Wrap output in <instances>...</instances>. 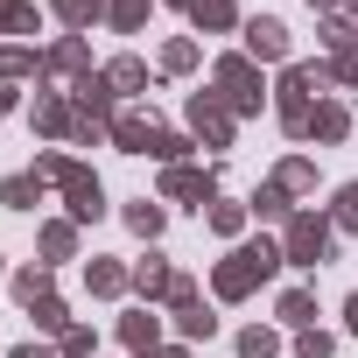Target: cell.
I'll return each instance as SVG.
<instances>
[{"instance_id": "obj_30", "label": "cell", "mask_w": 358, "mask_h": 358, "mask_svg": "<svg viewBox=\"0 0 358 358\" xmlns=\"http://www.w3.org/2000/svg\"><path fill=\"white\" fill-rule=\"evenodd\" d=\"M162 64H169V71H190V64H197V43H169Z\"/></svg>"}, {"instance_id": "obj_24", "label": "cell", "mask_w": 358, "mask_h": 358, "mask_svg": "<svg viewBox=\"0 0 358 358\" xmlns=\"http://www.w3.org/2000/svg\"><path fill=\"white\" fill-rule=\"evenodd\" d=\"M78 64H85V43H78V36H71V43H57V50H50V71H78Z\"/></svg>"}, {"instance_id": "obj_37", "label": "cell", "mask_w": 358, "mask_h": 358, "mask_svg": "<svg viewBox=\"0 0 358 358\" xmlns=\"http://www.w3.org/2000/svg\"><path fill=\"white\" fill-rule=\"evenodd\" d=\"M15 358H50V351H43V344H22V351H15Z\"/></svg>"}, {"instance_id": "obj_36", "label": "cell", "mask_w": 358, "mask_h": 358, "mask_svg": "<svg viewBox=\"0 0 358 358\" xmlns=\"http://www.w3.org/2000/svg\"><path fill=\"white\" fill-rule=\"evenodd\" d=\"M344 323H351V330H358V295H351V302H344Z\"/></svg>"}, {"instance_id": "obj_18", "label": "cell", "mask_w": 358, "mask_h": 358, "mask_svg": "<svg viewBox=\"0 0 358 358\" xmlns=\"http://www.w3.org/2000/svg\"><path fill=\"white\" fill-rule=\"evenodd\" d=\"M15 295H22L29 309H36V302H50V274H43V267H29V274H15Z\"/></svg>"}, {"instance_id": "obj_22", "label": "cell", "mask_w": 358, "mask_h": 358, "mask_svg": "<svg viewBox=\"0 0 358 358\" xmlns=\"http://www.w3.org/2000/svg\"><path fill=\"white\" fill-rule=\"evenodd\" d=\"M274 351H281V344H274V330H260V323L239 337V358H274Z\"/></svg>"}, {"instance_id": "obj_26", "label": "cell", "mask_w": 358, "mask_h": 358, "mask_svg": "<svg viewBox=\"0 0 358 358\" xmlns=\"http://www.w3.org/2000/svg\"><path fill=\"white\" fill-rule=\"evenodd\" d=\"M43 246H50V260H71V246H78V232H71V225H50V232H43Z\"/></svg>"}, {"instance_id": "obj_1", "label": "cell", "mask_w": 358, "mask_h": 358, "mask_svg": "<svg viewBox=\"0 0 358 358\" xmlns=\"http://www.w3.org/2000/svg\"><path fill=\"white\" fill-rule=\"evenodd\" d=\"M281 260H288V253H281L274 239H253V246H239V253H232V260L218 267V295H225V302H239V295H246L253 281H267V274H274Z\"/></svg>"}, {"instance_id": "obj_34", "label": "cell", "mask_w": 358, "mask_h": 358, "mask_svg": "<svg viewBox=\"0 0 358 358\" xmlns=\"http://www.w3.org/2000/svg\"><path fill=\"white\" fill-rule=\"evenodd\" d=\"M29 64H36V57H29V50H0V71H8V78H22V71H29Z\"/></svg>"}, {"instance_id": "obj_28", "label": "cell", "mask_w": 358, "mask_h": 358, "mask_svg": "<svg viewBox=\"0 0 358 358\" xmlns=\"http://www.w3.org/2000/svg\"><path fill=\"white\" fill-rule=\"evenodd\" d=\"M337 225H344V232H358V183H344V190H337Z\"/></svg>"}, {"instance_id": "obj_23", "label": "cell", "mask_w": 358, "mask_h": 358, "mask_svg": "<svg viewBox=\"0 0 358 358\" xmlns=\"http://www.w3.org/2000/svg\"><path fill=\"white\" fill-rule=\"evenodd\" d=\"M99 8H106V0H57V15H64L71 29H85V22H92Z\"/></svg>"}, {"instance_id": "obj_11", "label": "cell", "mask_w": 358, "mask_h": 358, "mask_svg": "<svg viewBox=\"0 0 358 358\" xmlns=\"http://www.w3.org/2000/svg\"><path fill=\"white\" fill-rule=\"evenodd\" d=\"M162 190H169V197H211V176H197V169H169Z\"/></svg>"}, {"instance_id": "obj_32", "label": "cell", "mask_w": 358, "mask_h": 358, "mask_svg": "<svg viewBox=\"0 0 358 358\" xmlns=\"http://www.w3.org/2000/svg\"><path fill=\"white\" fill-rule=\"evenodd\" d=\"M295 351H302V358H330V337H323V330H302Z\"/></svg>"}, {"instance_id": "obj_25", "label": "cell", "mask_w": 358, "mask_h": 358, "mask_svg": "<svg viewBox=\"0 0 358 358\" xmlns=\"http://www.w3.org/2000/svg\"><path fill=\"white\" fill-rule=\"evenodd\" d=\"M253 211H260V218H281V211H288V190H281V183H267V190L253 197Z\"/></svg>"}, {"instance_id": "obj_6", "label": "cell", "mask_w": 358, "mask_h": 358, "mask_svg": "<svg viewBox=\"0 0 358 358\" xmlns=\"http://www.w3.org/2000/svg\"><path fill=\"white\" fill-rule=\"evenodd\" d=\"M190 127H197L211 148H225V141H232V113H225L211 92H197V99H190Z\"/></svg>"}, {"instance_id": "obj_35", "label": "cell", "mask_w": 358, "mask_h": 358, "mask_svg": "<svg viewBox=\"0 0 358 358\" xmlns=\"http://www.w3.org/2000/svg\"><path fill=\"white\" fill-rule=\"evenodd\" d=\"M337 78H344V85H358V50H337Z\"/></svg>"}, {"instance_id": "obj_8", "label": "cell", "mask_w": 358, "mask_h": 358, "mask_svg": "<svg viewBox=\"0 0 358 358\" xmlns=\"http://www.w3.org/2000/svg\"><path fill=\"white\" fill-rule=\"evenodd\" d=\"M113 141H120L127 155H155V141H162V127H155V120H141V113H127V120L113 127Z\"/></svg>"}, {"instance_id": "obj_33", "label": "cell", "mask_w": 358, "mask_h": 358, "mask_svg": "<svg viewBox=\"0 0 358 358\" xmlns=\"http://www.w3.org/2000/svg\"><path fill=\"white\" fill-rule=\"evenodd\" d=\"M36 323H43V330H64V302H57V295H50V302H36Z\"/></svg>"}, {"instance_id": "obj_27", "label": "cell", "mask_w": 358, "mask_h": 358, "mask_svg": "<svg viewBox=\"0 0 358 358\" xmlns=\"http://www.w3.org/2000/svg\"><path fill=\"white\" fill-rule=\"evenodd\" d=\"M309 316H316V302H309L302 288H295V295H281V323H309Z\"/></svg>"}, {"instance_id": "obj_12", "label": "cell", "mask_w": 358, "mask_h": 358, "mask_svg": "<svg viewBox=\"0 0 358 358\" xmlns=\"http://www.w3.org/2000/svg\"><path fill=\"white\" fill-rule=\"evenodd\" d=\"M302 134H316V141H344V106H316Z\"/></svg>"}, {"instance_id": "obj_10", "label": "cell", "mask_w": 358, "mask_h": 358, "mask_svg": "<svg viewBox=\"0 0 358 358\" xmlns=\"http://www.w3.org/2000/svg\"><path fill=\"white\" fill-rule=\"evenodd\" d=\"M134 288H141V295H176V274H169L162 260H141V267H134Z\"/></svg>"}, {"instance_id": "obj_21", "label": "cell", "mask_w": 358, "mask_h": 358, "mask_svg": "<svg viewBox=\"0 0 358 358\" xmlns=\"http://www.w3.org/2000/svg\"><path fill=\"white\" fill-rule=\"evenodd\" d=\"M120 288H127V274L113 260H92V295H120Z\"/></svg>"}, {"instance_id": "obj_7", "label": "cell", "mask_w": 358, "mask_h": 358, "mask_svg": "<svg viewBox=\"0 0 358 358\" xmlns=\"http://www.w3.org/2000/svg\"><path fill=\"white\" fill-rule=\"evenodd\" d=\"M246 50L267 57V64H281V57H288V29H281V22H246Z\"/></svg>"}, {"instance_id": "obj_19", "label": "cell", "mask_w": 358, "mask_h": 358, "mask_svg": "<svg viewBox=\"0 0 358 358\" xmlns=\"http://www.w3.org/2000/svg\"><path fill=\"white\" fill-rule=\"evenodd\" d=\"M120 337H127V351H155V316H127Z\"/></svg>"}, {"instance_id": "obj_5", "label": "cell", "mask_w": 358, "mask_h": 358, "mask_svg": "<svg viewBox=\"0 0 358 358\" xmlns=\"http://www.w3.org/2000/svg\"><path fill=\"white\" fill-rule=\"evenodd\" d=\"M169 302H176V330H183V337H211V330H218V316L197 302V288H190V281H176V295H169Z\"/></svg>"}, {"instance_id": "obj_29", "label": "cell", "mask_w": 358, "mask_h": 358, "mask_svg": "<svg viewBox=\"0 0 358 358\" xmlns=\"http://www.w3.org/2000/svg\"><path fill=\"white\" fill-rule=\"evenodd\" d=\"M141 15H148V0H113V29H141Z\"/></svg>"}, {"instance_id": "obj_9", "label": "cell", "mask_w": 358, "mask_h": 358, "mask_svg": "<svg viewBox=\"0 0 358 358\" xmlns=\"http://www.w3.org/2000/svg\"><path fill=\"white\" fill-rule=\"evenodd\" d=\"M64 190H71V218H99V211H106V197H99V183H92V176H85V169L71 176V183H64Z\"/></svg>"}, {"instance_id": "obj_17", "label": "cell", "mask_w": 358, "mask_h": 358, "mask_svg": "<svg viewBox=\"0 0 358 358\" xmlns=\"http://www.w3.org/2000/svg\"><path fill=\"white\" fill-rule=\"evenodd\" d=\"M36 127H43V134H64V127H78V120L64 113V99H36Z\"/></svg>"}, {"instance_id": "obj_4", "label": "cell", "mask_w": 358, "mask_h": 358, "mask_svg": "<svg viewBox=\"0 0 358 358\" xmlns=\"http://www.w3.org/2000/svg\"><path fill=\"white\" fill-rule=\"evenodd\" d=\"M218 92H225L232 113H260V71H253L246 57H225V64H218Z\"/></svg>"}, {"instance_id": "obj_2", "label": "cell", "mask_w": 358, "mask_h": 358, "mask_svg": "<svg viewBox=\"0 0 358 358\" xmlns=\"http://www.w3.org/2000/svg\"><path fill=\"white\" fill-rule=\"evenodd\" d=\"M323 85H330V71H316V64H295V71L281 78V127H288V134L309 127V92H323Z\"/></svg>"}, {"instance_id": "obj_31", "label": "cell", "mask_w": 358, "mask_h": 358, "mask_svg": "<svg viewBox=\"0 0 358 358\" xmlns=\"http://www.w3.org/2000/svg\"><path fill=\"white\" fill-rule=\"evenodd\" d=\"M211 225H218V232H239L246 211H239V204H211Z\"/></svg>"}, {"instance_id": "obj_38", "label": "cell", "mask_w": 358, "mask_h": 358, "mask_svg": "<svg viewBox=\"0 0 358 358\" xmlns=\"http://www.w3.org/2000/svg\"><path fill=\"white\" fill-rule=\"evenodd\" d=\"M309 8H330V0H309Z\"/></svg>"}, {"instance_id": "obj_14", "label": "cell", "mask_w": 358, "mask_h": 358, "mask_svg": "<svg viewBox=\"0 0 358 358\" xmlns=\"http://www.w3.org/2000/svg\"><path fill=\"white\" fill-rule=\"evenodd\" d=\"M197 29H232V0H190Z\"/></svg>"}, {"instance_id": "obj_13", "label": "cell", "mask_w": 358, "mask_h": 358, "mask_svg": "<svg viewBox=\"0 0 358 358\" xmlns=\"http://www.w3.org/2000/svg\"><path fill=\"white\" fill-rule=\"evenodd\" d=\"M22 29H36V8L29 0H0V36H22Z\"/></svg>"}, {"instance_id": "obj_16", "label": "cell", "mask_w": 358, "mask_h": 358, "mask_svg": "<svg viewBox=\"0 0 358 358\" xmlns=\"http://www.w3.org/2000/svg\"><path fill=\"white\" fill-rule=\"evenodd\" d=\"M141 78H148V71H141V57H120V64L106 71V85H113V92H141Z\"/></svg>"}, {"instance_id": "obj_3", "label": "cell", "mask_w": 358, "mask_h": 358, "mask_svg": "<svg viewBox=\"0 0 358 358\" xmlns=\"http://www.w3.org/2000/svg\"><path fill=\"white\" fill-rule=\"evenodd\" d=\"M288 267H316L323 253H330V225L316 218V211H302V218H288Z\"/></svg>"}, {"instance_id": "obj_15", "label": "cell", "mask_w": 358, "mask_h": 358, "mask_svg": "<svg viewBox=\"0 0 358 358\" xmlns=\"http://www.w3.org/2000/svg\"><path fill=\"white\" fill-rule=\"evenodd\" d=\"M0 197H8L15 211H36V197H43V183H36V176H8V190H0Z\"/></svg>"}, {"instance_id": "obj_20", "label": "cell", "mask_w": 358, "mask_h": 358, "mask_svg": "<svg viewBox=\"0 0 358 358\" xmlns=\"http://www.w3.org/2000/svg\"><path fill=\"white\" fill-rule=\"evenodd\" d=\"M127 225H134L141 239H155V232H162V204H148V197H141V204L127 211Z\"/></svg>"}]
</instances>
